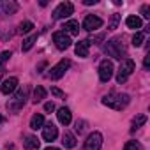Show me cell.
<instances>
[{"label": "cell", "instance_id": "1", "mask_svg": "<svg viewBox=\"0 0 150 150\" xmlns=\"http://www.w3.org/2000/svg\"><path fill=\"white\" fill-rule=\"evenodd\" d=\"M129 101L131 99H129L127 94H117V92H111V94H108V96L103 97V104L108 106V108H111V110H117V111L124 110L129 104Z\"/></svg>", "mask_w": 150, "mask_h": 150}, {"label": "cell", "instance_id": "2", "mask_svg": "<svg viewBox=\"0 0 150 150\" xmlns=\"http://www.w3.org/2000/svg\"><path fill=\"white\" fill-rule=\"evenodd\" d=\"M104 53H106L108 57L117 58V60H124V57H125V46H124L122 37L110 39V41L104 44Z\"/></svg>", "mask_w": 150, "mask_h": 150}, {"label": "cell", "instance_id": "3", "mask_svg": "<svg viewBox=\"0 0 150 150\" xmlns=\"http://www.w3.org/2000/svg\"><path fill=\"white\" fill-rule=\"evenodd\" d=\"M28 87H23V88H20L14 96H13V99L11 101H7V110L9 111H20L23 106H25V101H27V97H28Z\"/></svg>", "mask_w": 150, "mask_h": 150}, {"label": "cell", "instance_id": "4", "mask_svg": "<svg viewBox=\"0 0 150 150\" xmlns=\"http://www.w3.org/2000/svg\"><path fill=\"white\" fill-rule=\"evenodd\" d=\"M134 67H136V65H134V60H132V58H124V60L120 62L118 74H117V83H118V85H122V83L127 81V78L132 74Z\"/></svg>", "mask_w": 150, "mask_h": 150}, {"label": "cell", "instance_id": "5", "mask_svg": "<svg viewBox=\"0 0 150 150\" xmlns=\"http://www.w3.org/2000/svg\"><path fill=\"white\" fill-rule=\"evenodd\" d=\"M101 146H103V134L97 131L90 132L83 143V150H101Z\"/></svg>", "mask_w": 150, "mask_h": 150}, {"label": "cell", "instance_id": "6", "mask_svg": "<svg viewBox=\"0 0 150 150\" xmlns=\"http://www.w3.org/2000/svg\"><path fill=\"white\" fill-rule=\"evenodd\" d=\"M74 13V6L71 4V2H62V4H58L57 7H55V11H53V20H65V18H69L71 14Z\"/></svg>", "mask_w": 150, "mask_h": 150}, {"label": "cell", "instance_id": "7", "mask_svg": "<svg viewBox=\"0 0 150 150\" xmlns=\"http://www.w3.org/2000/svg\"><path fill=\"white\" fill-rule=\"evenodd\" d=\"M71 67V60H67V58H64V60H60L57 65H53L51 69H50V74L48 76L51 78V80H60L64 74H65V71Z\"/></svg>", "mask_w": 150, "mask_h": 150}, {"label": "cell", "instance_id": "8", "mask_svg": "<svg viewBox=\"0 0 150 150\" xmlns=\"http://www.w3.org/2000/svg\"><path fill=\"white\" fill-rule=\"evenodd\" d=\"M113 64H111V60H103L101 64H99V80L103 81V83H106V81H110L111 80V76H113Z\"/></svg>", "mask_w": 150, "mask_h": 150}, {"label": "cell", "instance_id": "9", "mask_svg": "<svg viewBox=\"0 0 150 150\" xmlns=\"http://www.w3.org/2000/svg\"><path fill=\"white\" fill-rule=\"evenodd\" d=\"M81 27H83V30H87V32H94V30H97V28L103 27V20H101L99 16H96V14H87Z\"/></svg>", "mask_w": 150, "mask_h": 150}, {"label": "cell", "instance_id": "10", "mask_svg": "<svg viewBox=\"0 0 150 150\" xmlns=\"http://www.w3.org/2000/svg\"><path fill=\"white\" fill-rule=\"evenodd\" d=\"M53 41H55V46L58 48V50H67L69 46H71V37L64 32V30H58V32H55L53 34Z\"/></svg>", "mask_w": 150, "mask_h": 150}, {"label": "cell", "instance_id": "11", "mask_svg": "<svg viewBox=\"0 0 150 150\" xmlns=\"http://www.w3.org/2000/svg\"><path fill=\"white\" fill-rule=\"evenodd\" d=\"M20 9V6L13 0H0V14L2 16H11Z\"/></svg>", "mask_w": 150, "mask_h": 150}, {"label": "cell", "instance_id": "12", "mask_svg": "<svg viewBox=\"0 0 150 150\" xmlns=\"http://www.w3.org/2000/svg\"><path fill=\"white\" fill-rule=\"evenodd\" d=\"M57 136H58V129H57L51 122L42 125V139H44V141H55Z\"/></svg>", "mask_w": 150, "mask_h": 150}, {"label": "cell", "instance_id": "13", "mask_svg": "<svg viewBox=\"0 0 150 150\" xmlns=\"http://www.w3.org/2000/svg\"><path fill=\"white\" fill-rule=\"evenodd\" d=\"M16 88H18V78L13 76V78H7V80L2 81V94L9 96V94H13Z\"/></svg>", "mask_w": 150, "mask_h": 150}, {"label": "cell", "instance_id": "14", "mask_svg": "<svg viewBox=\"0 0 150 150\" xmlns=\"http://www.w3.org/2000/svg\"><path fill=\"white\" fill-rule=\"evenodd\" d=\"M57 117H58V122H60L62 125H69V124H71V120H72V113H71V110H69V108H65V106L58 110Z\"/></svg>", "mask_w": 150, "mask_h": 150}, {"label": "cell", "instance_id": "15", "mask_svg": "<svg viewBox=\"0 0 150 150\" xmlns=\"http://www.w3.org/2000/svg\"><path fill=\"white\" fill-rule=\"evenodd\" d=\"M88 53H90V44H88L87 41L76 42V55H78V57L85 58V57H88Z\"/></svg>", "mask_w": 150, "mask_h": 150}, {"label": "cell", "instance_id": "16", "mask_svg": "<svg viewBox=\"0 0 150 150\" xmlns=\"http://www.w3.org/2000/svg\"><path fill=\"white\" fill-rule=\"evenodd\" d=\"M39 145H41V141L35 136H32V134L25 136V139H23V146L27 150H35V148H39Z\"/></svg>", "mask_w": 150, "mask_h": 150}, {"label": "cell", "instance_id": "17", "mask_svg": "<svg viewBox=\"0 0 150 150\" xmlns=\"http://www.w3.org/2000/svg\"><path fill=\"white\" fill-rule=\"evenodd\" d=\"M64 28H65L64 32H65L67 35H69V34H71V35H76V34L80 32V23H78L76 20H69V21H65V27H64Z\"/></svg>", "mask_w": 150, "mask_h": 150}, {"label": "cell", "instance_id": "18", "mask_svg": "<svg viewBox=\"0 0 150 150\" xmlns=\"http://www.w3.org/2000/svg\"><path fill=\"white\" fill-rule=\"evenodd\" d=\"M42 125H44V115L42 113H35L30 118V129L37 131V129H42Z\"/></svg>", "mask_w": 150, "mask_h": 150}, {"label": "cell", "instance_id": "19", "mask_svg": "<svg viewBox=\"0 0 150 150\" xmlns=\"http://www.w3.org/2000/svg\"><path fill=\"white\" fill-rule=\"evenodd\" d=\"M62 143H64V146H65V148H74V146H76V138H74V134H72V132L65 131V132H64V136H62Z\"/></svg>", "mask_w": 150, "mask_h": 150}, {"label": "cell", "instance_id": "20", "mask_svg": "<svg viewBox=\"0 0 150 150\" xmlns=\"http://www.w3.org/2000/svg\"><path fill=\"white\" fill-rule=\"evenodd\" d=\"M44 99H46V88L41 87V85H37V87L34 88V103L37 104V103H41V101H44Z\"/></svg>", "mask_w": 150, "mask_h": 150}, {"label": "cell", "instance_id": "21", "mask_svg": "<svg viewBox=\"0 0 150 150\" xmlns=\"http://www.w3.org/2000/svg\"><path fill=\"white\" fill-rule=\"evenodd\" d=\"M125 25L129 27V28H134V30H138V28H141V18H138V16H127V20H125Z\"/></svg>", "mask_w": 150, "mask_h": 150}, {"label": "cell", "instance_id": "22", "mask_svg": "<svg viewBox=\"0 0 150 150\" xmlns=\"http://www.w3.org/2000/svg\"><path fill=\"white\" fill-rule=\"evenodd\" d=\"M146 124V115H138L134 120H132V127H131V131H136V129H139L141 125H145Z\"/></svg>", "mask_w": 150, "mask_h": 150}, {"label": "cell", "instance_id": "23", "mask_svg": "<svg viewBox=\"0 0 150 150\" xmlns=\"http://www.w3.org/2000/svg\"><path fill=\"white\" fill-rule=\"evenodd\" d=\"M35 41H37V34H32L30 37H27V39L23 41V46H21V50H23V51H28V50L34 46V42H35Z\"/></svg>", "mask_w": 150, "mask_h": 150}, {"label": "cell", "instance_id": "24", "mask_svg": "<svg viewBox=\"0 0 150 150\" xmlns=\"http://www.w3.org/2000/svg\"><path fill=\"white\" fill-rule=\"evenodd\" d=\"M32 28H34V23H32V21H21L20 27H18V32H20V34H28Z\"/></svg>", "mask_w": 150, "mask_h": 150}, {"label": "cell", "instance_id": "25", "mask_svg": "<svg viewBox=\"0 0 150 150\" xmlns=\"http://www.w3.org/2000/svg\"><path fill=\"white\" fill-rule=\"evenodd\" d=\"M124 150H143V145L139 143V141H127L125 145H124Z\"/></svg>", "mask_w": 150, "mask_h": 150}, {"label": "cell", "instance_id": "26", "mask_svg": "<svg viewBox=\"0 0 150 150\" xmlns=\"http://www.w3.org/2000/svg\"><path fill=\"white\" fill-rule=\"evenodd\" d=\"M143 41H145V35H143L141 32H136V34L132 35V46H134V48H139V46L143 44Z\"/></svg>", "mask_w": 150, "mask_h": 150}, {"label": "cell", "instance_id": "27", "mask_svg": "<svg viewBox=\"0 0 150 150\" xmlns=\"http://www.w3.org/2000/svg\"><path fill=\"white\" fill-rule=\"evenodd\" d=\"M74 129H76L78 134H83L85 129H87V122H85V120H78L76 124H74Z\"/></svg>", "mask_w": 150, "mask_h": 150}, {"label": "cell", "instance_id": "28", "mask_svg": "<svg viewBox=\"0 0 150 150\" xmlns=\"http://www.w3.org/2000/svg\"><path fill=\"white\" fill-rule=\"evenodd\" d=\"M118 21H120V14H113V16H111V21H110V25H108V30H115L117 25H118Z\"/></svg>", "mask_w": 150, "mask_h": 150}, {"label": "cell", "instance_id": "29", "mask_svg": "<svg viewBox=\"0 0 150 150\" xmlns=\"http://www.w3.org/2000/svg\"><path fill=\"white\" fill-rule=\"evenodd\" d=\"M104 37H106L104 34H97V35H92L90 39H87V42H88V44H92V42H94V44H99L101 41H104Z\"/></svg>", "mask_w": 150, "mask_h": 150}, {"label": "cell", "instance_id": "30", "mask_svg": "<svg viewBox=\"0 0 150 150\" xmlns=\"http://www.w3.org/2000/svg\"><path fill=\"white\" fill-rule=\"evenodd\" d=\"M11 57H13L11 51H2V53H0V65H4V62H7Z\"/></svg>", "mask_w": 150, "mask_h": 150}, {"label": "cell", "instance_id": "31", "mask_svg": "<svg viewBox=\"0 0 150 150\" xmlns=\"http://www.w3.org/2000/svg\"><path fill=\"white\" fill-rule=\"evenodd\" d=\"M141 16H143V18H146V20L150 18V6H148V4L141 6Z\"/></svg>", "mask_w": 150, "mask_h": 150}, {"label": "cell", "instance_id": "32", "mask_svg": "<svg viewBox=\"0 0 150 150\" xmlns=\"http://www.w3.org/2000/svg\"><path fill=\"white\" fill-rule=\"evenodd\" d=\"M51 94H53V96H57V97H65V94H64L62 90H58V88H55V87L51 88Z\"/></svg>", "mask_w": 150, "mask_h": 150}, {"label": "cell", "instance_id": "33", "mask_svg": "<svg viewBox=\"0 0 150 150\" xmlns=\"http://www.w3.org/2000/svg\"><path fill=\"white\" fill-rule=\"evenodd\" d=\"M53 110H55V104H53V103H46V104H44V111H46V113H51Z\"/></svg>", "mask_w": 150, "mask_h": 150}, {"label": "cell", "instance_id": "34", "mask_svg": "<svg viewBox=\"0 0 150 150\" xmlns=\"http://www.w3.org/2000/svg\"><path fill=\"white\" fill-rule=\"evenodd\" d=\"M143 67H145V69H148V67H150V57H148V55H146V57H145V60H143Z\"/></svg>", "mask_w": 150, "mask_h": 150}, {"label": "cell", "instance_id": "35", "mask_svg": "<svg viewBox=\"0 0 150 150\" xmlns=\"http://www.w3.org/2000/svg\"><path fill=\"white\" fill-rule=\"evenodd\" d=\"M85 6H92V4H97V0H83Z\"/></svg>", "mask_w": 150, "mask_h": 150}, {"label": "cell", "instance_id": "36", "mask_svg": "<svg viewBox=\"0 0 150 150\" xmlns=\"http://www.w3.org/2000/svg\"><path fill=\"white\" fill-rule=\"evenodd\" d=\"M2 76H4V65H0V80H2Z\"/></svg>", "mask_w": 150, "mask_h": 150}, {"label": "cell", "instance_id": "37", "mask_svg": "<svg viewBox=\"0 0 150 150\" xmlns=\"http://www.w3.org/2000/svg\"><path fill=\"white\" fill-rule=\"evenodd\" d=\"M44 150H60V148H57V146H48V148H44Z\"/></svg>", "mask_w": 150, "mask_h": 150}, {"label": "cell", "instance_id": "38", "mask_svg": "<svg viewBox=\"0 0 150 150\" xmlns=\"http://www.w3.org/2000/svg\"><path fill=\"white\" fill-rule=\"evenodd\" d=\"M4 122H6V118H4V117H2V115H0V125H2V124H4Z\"/></svg>", "mask_w": 150, "mask_h": 150}]
</instances>
